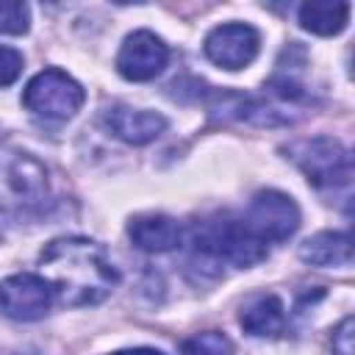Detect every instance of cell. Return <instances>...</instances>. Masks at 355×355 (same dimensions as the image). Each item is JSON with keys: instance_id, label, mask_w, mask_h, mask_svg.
<instances>
[{"instance_id": "6da1fadb", "label": "cell", "mask_w": 355, "mask_h": 355, "mask_svg": "<svg viewBox=\"0 0 355 355\" xmlns=\"http://www.w3.org/2000/svg\"><path fill=\"white\" fill-rule=\"evenodd\" d=\"M39 269L55 297L72 308L103 302L119 280L103 247L80 236H64L44 244L39 252Z\"/></svg>"}, {"instance_id": "7a4b0ae2", "label": "cell", "mask_w": 355, "mask_h": 355, "mask_svg": "<svg viewBox=\"0 0 355 355\" xmlns=\"http://www.w3.org/2000/svg\"><path fill=\"white\" fill-rule=\"evenodd\" d=\"M191 244L200 255L211 261H227L241 269L266 258V244L258 236H252L244 219H230V216H214L197 222L191 230Z\"/></svg>"}, {"instance_id": "3957f363", "label": "cell", "mask_w": 355, "mask_h": 355, "mask_svg": "<svg viewBox=\"0 0 355 355\" xmlns=\"http://www.w3.org/2000/svg\"><path fill=\"white\" fill-rule=\"evenodd\" d=\"M283 153L302 169L308 183H313L316 189H336V186L349 183V175H352L349 153L333 136L300 139V141L286 144Z\"/></svg>"}, {"instance_id": "277c9868", "label": "cell", "mask_w": 355, "mask_h": 355, "mask_svg": "<svg viewBox=\"0 0 355 355\" xmlns=\"http://www.w3.org/2000/svg\"><path fill=\"white\" fill-rule=\"evenodd\" d=\"M83 100H86L83 86L72 75L55 67L33 75L22 92V105L44 119H69L80 111Z\"/></svg>"}, {"instance_id": "5b68a950", "label": "cell", "mask_w": 355, "mask_h": 355, "mask_svg": "<svg viewBox=\"0 0 355 355\" xmlns=\"http://www.w3.org/2000/svg\"><path fill=\"white\" fill-rule=\"evenodd\" d=\"M244 225L263 244L286 241L300 227V208L288 194H283L277 189H263L250 200Z\"/></svg>"}, {"instance_id": "8992f818", "label": "cell", "mask_w": 355, "mask_h": 355, "mask_svg": "<svg viewBox=\"0 0 355 355\" xmlns=\"http://www.w3.org/2000/svg\"><path fill=\"white\" fill-rule=\"evenodd\" d=\"M55 300L53 286L42 275H11L0 280V313L14 322H36L42 319Z\"/></svg>"}, {"instance_id": "52a82bcc", "label": "cell", "mask_w": 355, "mask_h": 355, "mask_svg": "<svg viewBox=\"0 0 355 355\" xmlns=\"http://www.w3.org/2000/svg\"><path fill=\"white\" fill-rule=\"evenodd\" d=\"M258 47H261V33L247 22L216 25L205 36V44H202L208 61L216 64L219 69H227V72L250 67L258 55Z\"/></svg>"}, {"instance_id": "ba28073f", "label": "cell", "mask_w": 355, "mask_h": 355, "mask_svg": "<svg viewBox=\"0 0 355 355\" xmlns=\"http://www.w3.org/2000/svg\"><path fill=\"white\" fill-rule=\"evenodd\" d=\"M169 61V47L161 36L153 31H133L125 36L119 53H116V72L125 80L144 83L164 72Z\"/></svg>"}, {"instance_id": "9c48e42d", "label": "cell", "mask_w": 355, "mask_h": 355, "mask_svg": "<svg viewBox=\"0 0 355 355\" xmlns=\"http://www.w3.org/2000/svg\"><path fill=\"white\" fill-rule=\"evenodd\" d=\"M47 194V169L28 153H11L0 161V202L33 205Z\"/></svg>"}, {"instance_id": "30bf717a", "label": "cell", "mask_w": 355, "mask_h": 355, "mask_svg": "<svg viewBox=\"0 0 355 355\" xmlns=\"http://www.w3.org/2000/svg\"><path fill=\"white\" fill-rule=\"evenodd\" d=\"M105 125L116 139L128 144H147L166 130V116L158 111H147V108L111 105L105 111Z\"/></svg>"}, {"instance_id": "8fae6325", "label": "cell", "mask_w": 355, "mask_h": 355, "mask_svg": "<svg viewBox=\"0 0 355 355\" xmlns=\"http://www.w3.org/2000/svg\"><path fill=\"white\" fill-rule=\"evenodd\" d=\"M128 236L133 247L144 252H166L175 250L183 239V227L178 219L166 214H141L128 222Z\"/></svg>"}, {"instance_id": "7c38bea8", "label": "cell", "mask_w": 355, "mask_h": 355, "mask_svg": "<svg viewBox=\"0 0 355 355\" xmlns=\"http://www.w3.org/2000/svg\"><path fill=\"white\" fill-rule=\"evenodd\" d=\"M300 258L311 266H349L352 263V241L347 233L322 230L300 244Z\"/></svg>"}, {"instance_id": "4fadbf2b", "label": "cell", "mask_w": 355, "mask_h": 355, "mask_svg": "<svg viewBox=\"0 0 355 355\" xmlns=\"http://www.w3.org/2000/svg\"><path fill=\"white\" fill-rule=\"evenodd\" d=\"M239 324L250 336H258V338H266L269 336L272 338V336L283 333V327H286V308H283V302L275 294H263V297L252 300L241 311Z\"/></svg>"}, {"instance_id": "5bb4252c", "label": "cell", "mask_w": 355, "mask_h": 355, "mask_svg": "<svg viewBox=\"0 0 355 355\" xmlns=\"http://www.w3.org/2000/svg\"><path fill=\"white\" fill-rule=\"evenodd\" d=\"M297 19L302 31L316 36H336L349 22V3H302Z\"/></svg>"}, {"instance_id": "9a60e30c", "label": "cell", "mask_w": 355, "mask_h": 355, "mask_svg": "<svg viewBox=\"0 0 355 355\" xmlns=\"http://www.w3.org/2000/svg\"><path fill=\"white\" fill-rule=\"evenodd\" d=\"M183 355H233V344L219 330H202L183 341Z\"/></svg>"}, {"instance_id": "2e32d148", "label": "cell", "mask_w": 355, "mask_h": 355, "mask_svg": "<svg viewBox=\"0 0 355 355\" xmlns=\"http://www.w3.org/2000/svg\"><path fill=\"white\" fill-rule=\"evenodd\" d=\"M28 22H31V11H28L25 3L0 0V33L19 36V33L28 31Z\"/></svg>"}, {"instance_id": "e0dca14e", "label": "cell", "mask_w": 355, "mask_h": 355, "mask_svg": "<svg viewBox=\"0 0 355 355\" xmlns=\"http://www.w3.org/2000/svg\"><path fill=\"white\" fill-rule=\"evenodd\" d=\"M352 336H355V319L352 316H344L341 324L333 330L330 336V349L333 355H355L352 349Z\"/></svg>"}, {"instance_id": "ac0fdd59", "label": "cell", "mask_w": 355, "mask_h": 355, "mask_svg": "<svg viewBox=\"0 0 355 355\" xmlns=\"http://www.w3.org/2000/svg\"><path fill=\"white\" fill-rule=\"evenodd\" d=\"M22 64H25V58H22L19 50H14V47H0V86L14 83V80L19 78V72H22Z\"/></svg>"}, {"instance_id": "d6986e66", "label": "cell", "mask_w": 355, "mask_h": 355, "mask_svg": "<svg viewBox=\"0 0 355 355\" xmlns=\"http://www.w3.org/2000/svg\"><path fill=\"white\" fill-rule=\"evenodd\" d=\"M111 355H164V352L153 349V347H136V349H119V352H111Z\"/></svg>"}]
</instances>
